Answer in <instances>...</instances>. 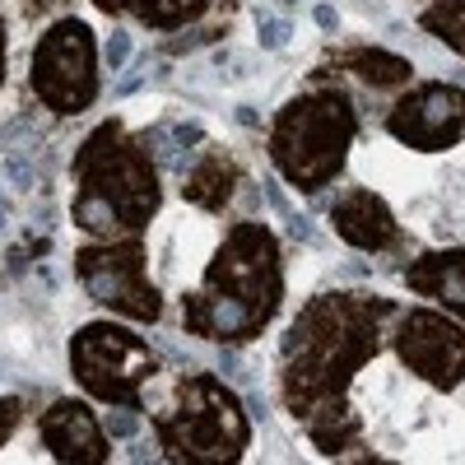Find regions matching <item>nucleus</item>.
<instances>
[{
	"mask_svg": "<svg viewBox=\"0 0 465 465\" xmlns=\"http://www.w3.org/2000/svg\"><path fill=\"white\" fill-rule=\"evenodd\" d=\"M284 298V265L280 238L265 223H238L205 265L201 289H191L182 302V317L191 335H205L219 344L256 340Z\"/></svg>",
	"mask_w": 465,
	"mask_h": 465,
	"instance_id": "f03ea898",
	"label": "nucleus"
},
{
	"mask_svg": "<svg viewBox=\"0 0 465 465\" xmlns=\"http://www.w3.org/2000/svg\"><path fill=\"white\" fill-rule=\"evenodd\" d=\"M74 223L103 242L140 238V228L159 214L163 191L149 153L122 122H103L74 153Z\"/></svg>",
	"mask_w": 465,
	"mask_h": 465,
	"instance_id": "7ed1b4c3",
	"label": "nucleus"
},
{
	"mask_svg": "<svg viewBox=\"0 0 465 465\" xmlns=\"http://www.w3.org/2000/svg\"><path fill=\"white\" fill-rule=\"evenodd\" d=\"M396 317V302L363 298V293H322L302 307L280 344V391L293 419L312 433L322 451H344L354 438L349 419V377L372 354L381 322Z\"/></svg>",
	"mask_w": 465,
	"mask_h": 465,
	"instance_id": "f257e3e1",
	"label": "nucleus"
},
{
	"mask_svg": "<svg viewBox=\"0 0 465 465\" xmlns=\"http://www.w3.org/2000/svg\"><path fill=\"white\" fill-rule=\"evenodd\" d=\"M153 429L173 465H238L252 442L242 401L210 372L186 377L173 401L153 414Z\"/></svg>",
	"mask_w": 465,
	"mask_h": 465,
	"instance_id": "20e7f679",
	"label": "nucleus"
},
{
	"mask_svg": "<svg viewBox=\"0 0 465 465\" xmlns=\"http://www.w3.org/2000/svg\"><path fill=\"white\" fill-rule=\"evenodd\" d=\"M359 131V112L344 94H302L275 116V135H270V159L275 168L298 186V191H322L335 182L344 168V153L354 144Z\"/></svg>",
	"mask_w": 465,
	"mask_h": 465,
	"instance_id": "39448f33",
	"label": "nucleus"
},
{
	"mask_svg": "<svg viewBox=\"0 0 465 465\" xmlns=\"http://www.w3.org/2000/svg\"><path fill=\"white\" fill-rule=\"evenodd\" d=\"M19 419H24V401H15V396H10V401H0V447L15 438Z\"/></svg>",
	"mask_w": 465,
	"mask_h": 465,
	"instance_id": "a211bd4d",
	"label": "nucleus"
},
{
	"mask_svg": "<svg viewBox=\"0 0 465 465\" xmlns=\"http://www.w3.org/2000/svg\"><path fill=\"white\" fill-rule=\"evenodd\" d=\"M74 270H80L84 289L94 293V302L112 307L116 317L131 322H159L163 298L153 289L149 270H144V247L135 238L126 242H94L74 256Z\"/></svg>",
	"mask_w": 465,
	"mask_h": 465,
	"instance_id": "6e6552de",
	"label": "nucleus"
},
{
	"mask_svg": "<svg viewBox=\"0 0 465 465\" xmlns=\"http://www.w3.org/2000/svg\"><path fill=\"white\" fill-rule=\"evenodd\" d=\"M340 65L354 70L359 80L372 84V89H401V84H410V74H414V65L405 56L381 52V47H349V52H340Z\"/></svg>",
	"mask_w": 465,
	"mask_h": 465,
	"instance_id": "2eb2a0df",
	"label": "nucleus"
},
{
	"mask_svg": "<svg viewBox=\"0 0 465 465\" xmlns=\"http://www.w3.org/2000/svg\"><path fill=\"white\" fill-rule=\"evenodd\" d=\"M70 372L84 391L112 410H135L144 381L159 372V354L116 322L80 326L70 340Z\"/></svg>",
	"mask_w": 465,
	"mask_h": 465,
	"instance_id": "423d86ee",
	"label": "nucleus"
},
{
	"mask_svg": "<svg viewBox=\"0 0 465 465\" xmlns=\"http://www.w3.org/2000/svg\"><path fill=\"white\" fill-rule=\"evenodd\" d=\"M33 94L74 116L98 98V37L84 19H56L33 52Z\"/></svg>",
	"mask_w": 465,
	"mask_h": 465,
	"instance_id": "0eeeda50",
	"label": "nucleus"
},
{
	"mask_svg": "<svg viewBox=\"0 0 465 465\" xmlns=\"http://www.w3.org/2000/svg\"><path fill=\"white\" fill-rule=\"evenodd\" d=\"M391 344L401 363L429 386H438V391H451V386L465 381V326H456L451 317H438L429 307L401 312Z\"/></svg>",
	"mask_w": 465,
	"mask_h": 465,
	"instance_id": "1a4fd4ad",
	"label": "nucleus"
},
{
	"mask_svg": "<svg viewBox=\"0 0 465 465\" xmlns=\"http://www.w3.org/2000/svg\"><path fill=\"white\" fill-rule=\"evenodd\" d=\"M126 47H131V43H126V33H116V37H112V47H107V52H112L107 61H116V65H122V61H126Z\"/></svg>",
	"mask_w": 465,
	"mask_h": 465,
	"instance_id": "412c9836",
	"label": "nucleus"
},
{
	"mask_svg": "<svg viewBox=\"0 0 465 465\" xmlns=\"http://www.w3.org/2000/svg\"><path fill=\"white\" fill-rule=\"evenodd\" d=\"M354 465H396V460H377V456H363V460H354Z\"/></svg>",
	"mask_w": 465,
	"mask_h": 465,
	"instance_id": "b1692460",
	"label": "nucleus"
},
{
	"mask_svg": "<svg viewBox=\"0 0 465 465\" xmlns=\"http://www.w3.org/2000/svg\"><path fill=\"white\" fill-rule=\"evenodd\" d=\"M386 131H391L401 144L438 153L451 149L465 135V94L456 84H419L414 94H405L391 112H386Z\"/></svg>",
	"mask_w": 465,
	"mask_h": 465,
	"instance_id": "9d476101",
	"label": "nucleus"
},
{
	"mask_svg": "<svg viewBox=\"0 0 465 465\" xmlns=\"http://www.w3.org/2000/svg\"><path fill=\"white\" fill-rule=\"evenodd\" d=\"M405 284L423 298L442 302L451 317H460L465 326V252L447 247V252H423L410 270H405Z\"/></svg>",
	"mask_w": 465,
	"mask_h": 465,
	"instance_id": "ddd939ff",
	"label": "nucleus"
},
{
	"mask_svg": "<svg viewBox=\"0 0 465 465\" xmlns=\"http://www.w3.org/2000/svg\"><path fill=\"white\" fill-rule=\"evenodd\" d=\"M317 24H322V28H335V10L322 5V10H317Z\"/></svg>",
	"mask_w": 465,
	"mask_h": 465,
	"instance_id": "4be33fe9",
	"label": "nucleus"
},
{
	"mask_svg": "<svg viewBox=\"0 0 465 465\" xmlns=\"http://www.w3.org/2000/svg\"><path fill=\"white\" fill-rule=\"evenodd\" d=\"M103 429L116 433V438H131V433H135V410H131V414H126V410H116V414L103 423Z\"/></svg>",
	"mask_w": 465,
	"mask_h": 465,
	"instance_id": "6ab92c4d",
	"label": "nucleus"
},
{
	"mask_svg": "<svg viewBox=\"0 0 465 465\" xmlns=\"http://www.w3.org/2000/svg\"><path fill=\"white\" fill-rule=\"evenodd\" d=\"M98 10H107V15H126L131 5H140V0H94Z\"/></svg>",
	"mask_w": 465,
	"mask_h": 465,
	"instance_id": "aec40b11",
	"label": "nucleus"
},
{
	"mask_svg": "<svg viewBox=\"0 0 465 465\" xmlns=\"http://www.w3.org/2000/svg\"><path fill=\"white\" fill-rule=\"evenodd\" d=\"M232 186H238V168H232L228 153H201L196 168H191L186 186H182V196L191 205H201V210H223L228 196H232Z\"/></svg>",
	"mask_w": 465,
	"mask_h": 465,
	"instance_id": "4468645a",
	"label": "nucleus"
},
{
	"mask_svg": "<svg viewBox=\"0 0 465 465\" xmlns=\"http://www.w3.org/2000/svg\"><path fill=\"white\" fill-rule=\"evenodd\" d=\"M43 442L61 465H107V429L84 401H56L43 414Z\"/></svg>",
	"mask_w": 465,
	"mask_h": 465,
	"instance_id": "9b49d317",
	"label": "nucleus"
},
{
	"mask_svg": "<svg viewBox=\"0 0 465 465\" xmlns=\"http://www.w3.org/2000/svg\"><path fill=\"white\" fill-rule=\"evenodd\" d=\"M419 24H423V33L442 37L456 56H465V0H433V5L419 15Z\"/></svg>",
	"mask_w": 465,
	"mask_h": 465,
	"instance_id": "dca6fc26",
	"label": "nucleus"
},
{
	"mask_svg": "<svg viewBox=\"0 0 465 465\" xmlns=\"http://www.w3.org/2000/svg\"><path fill=\"white\" fill-rule=\"evenodd\" d=\"M0 84H5V24H0Z\"/></svg>",
	"mask_w": 465,
	"mask_h": 465,
	"instance_id": "5701e85b",
	"label": "nucleus"
},
{
	"mask_svg": "<svg viewBox=\"0 0 465 465\" xmlns=\"http://www.w3.org/2000/svg\"><path fill=\"white\" fill-rule=\"evenodd\" d=\"M331 223H335L340 238H344L349 247H359V252L396 247V214H391V205H386L377 191H368V186L344 191V196L331 205Z\"/></svg>",
	"mask_w": 465,
	"mask_h": 465,
	"instance_id": "f8f14e48",
	"label": "nucleus"
},
{
	"mask_svg": "<svg viewBox=\"0 0 465 465\" xmlns=\"http://www.w3.org/2000/svg\"><path fill=\"white\" fill-rule=\"evenodd\" d=\"M210 5V0H140V19L144 24H153V28H177V24H186V19H196L201 10Z\"/></svg>",
	"mask_w": 465,
	"mask_h": 465,
	"instance_id": "f3484780",
	"label": "nucleus"
}]
</instances>
